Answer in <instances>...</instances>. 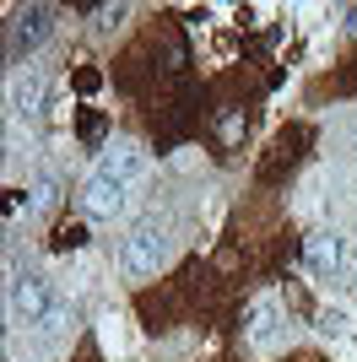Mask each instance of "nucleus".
Returning <instances> with one entry per match:
<instances>
[{
	"instance_id": "2",
	"label": "nucleus",
	"mask_w": 357,
	"mask_h": 362,
	"mask_svg": "<svg viewBox=\"0 0 357 362\" xmlns=\"http://www.w3.org/2000/svg\"><path fill=\"white\" fill-rule=\"evenodd\" d=\"M49 33H55V6H16L11 28H6V54H11V65H22L33 49H44Z\"/></svg>"
},
{
	"instance_id": "11",
	"label": "nucleus",
	"mask_w": 357,
	"mask_h": 362,
	"mask_svg": "<svg viewBox=\"0 0 357 362\" xmlns=\"http://www.w3.org/2000/svg\"><path fill=\"white\" fill-rule=\"evenodd\" d=\"M319 330H330V335L346 330V314H341V308H325V314H319Z\"/></svg>"
},
{
	"instance_id": "7",
	"label": "nucleus",
	"mask_w": 357,
	"mask_h": 362,
	"mask_svg": "<svg viewBox=\"0 0 357 362\" xmlns=\"http://www.w3.org/2000/svg\"><path fill=\"white\" fill-rule=\"evenodd\" d=\"M303 265L314 276H341L346 271V238L341 233H309L303 238Z\"/></svg>"
},
{
	"instance_id": "13",
	"label": "nucleus",
	"mask_w": 357,
	"mask_h": 362,
	"mask_svg": "<svg viewBox=\"0 0 357 362\" xmlns=\"http://www.w3.org/2000/svg\"><path fill=\"white\" fill-rule=\"evenodd\" d=\"M352 276H357V265H352Z\"/></svg>"
},
{
	"instance_id": "4",
	"label": "nucleus",
	"mask_w": 357,
	"mask_h": 362,
	"mask_svg": "<svg viewBox=\"0 0 357 362\" xmlns=\"http://www.w3.org/2000/svg\"><path fill=\"white\" fill-rule=\"evenodd\" d=\"M125 200H130V189L119 179H108V173H98L92 168L87 184H81V195H76V206H81V216L87 222H114L119 211H125Z\"/></svg>"
},
{
	"instance_id": "1",
	"label": "nucleus",
	"mask_w": 357,
	"mask_h": 362,
	"mask_svg": "<svg viewBox=\"0 0 357 362\" xmlns=\"http://www.w3.org/2000/svg\"><path fill=\"white\" fill-rule=\"evenodd\" d=\"M6 298H11V319L16 325H60V319L76 325V314L60 303L55 281L38 276V271H16V259H11V287H6Z\"/></svg>"
},
{
	"instance_id": "3",
	"label": "nucleus",
	"mask_w": 357,
	"mask_h": 362,
	"mask_svg": "<svg viewBox=\"0 0 357 362\" xmlns=\"http://www.w3.org/2000/svg\"><path fill=\"white\" fill-rule=\"evenodd\" d=\"M119 265H125V276H152L168 265V233L157 222H141L125 238V249H119Z\"/></svg>"
},
{
	"instance_id": "6",
	"label": "nucleus",
	"mask_w": 357,
	"mask_h": 362,
	"mask_svg": "<svg viewBox=\"0 0 357 362\" xmlns=\"http://www.w3.org/2000/svg\"><path fill=\"white\" fill-rule=\"evenodd\" d=\"M44 98H49V81L44 76H22L16 71L11 76V87H6V108H11V124H22V119H38L44 114Z\"/></svg>"
},
{
	"instance_id": "12",
	"label": "nucleus",
	"mask_w": 357,
	"mask_h": 362,
	"mask_svg": "<svg viewBox=\"0 0 357 362\" xmlns=\"http://www.w3.org/2000/svg\"><path fill=\"white\" fill-rule=\"evenodd\" d=\"M81 243H87V227H65L60 233V249H81Z\"/></svg>"
},
{
	"instance_id": "10",
	"label": "nucleus",
	"mask_w": 357,
	"mask_h": 362,
	"mask_svg": "<svg viewBox=\"0 0 357 362\" xmlns=\"http://www.w3.org/2000/svg\"><path fill=\"white\" fill-rule=\"evenodd\" d=\"M125 11L130 6H103V11H92V16H98V28H114V22H125Z\"/></svg>"
},
{
	"instance_id": "9",
	"label": "nucleus",
	"mask_w": 357,
	"mask_h": 362,
	"mask_svg": "<svg viewBox=\"0 0 357 362\" xmlns=\"http://www.w3.org/2000/svg\"><path fill=\"white\" fill-rule=\"evenodd\" d=\"M55 200H60V179L49 173V168H38V173L28 179V216L55 211Z\"/></svg>"
},
{
	"instance_id": "5",
	"label": "nucleus",
	"mask_w": 357,
	"mask_h": 362,
	"mask_svg": "<svg viewBox=\"0 0 357 362\" xmlns=\"http://www.w3.org/2000/svg\"><path fill=\"white\" fill-rule=\"evenodd\" d=\"M98 173H108V179H119L125 189H135V184L147 179V151L135 146V141H114V146H103V157H98Z\"/></svg>"
},
{
	"instance_id": "8",
	"label": "nucleus",
	"mask_w": 357,
	"mask_h": 362,
	"mask_svg": "<svg viewBox=\"0 0 357 362\" xmlns=\"http://www.w3.org/2000/svg\"><path fill=\"white\" fill-rule=\"evenodd\" d=\"M276 335H282V303H276V298H260L249 314H244V341H249L254 351H266Z\"/></svg>"
}]
</instances>
